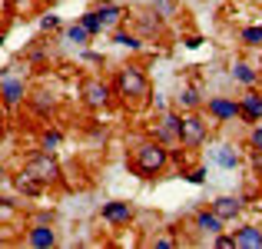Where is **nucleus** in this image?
Returning <instances> with one entry per match:
<instances>
[{"mask_svg": "<svg viewBox=\"0 0 262 249\" xmlns=\"http://www.w3.org/2000/svg\"><path fill=\"white\" fill-rule=\"evenodd\" d=\"M140 176H160L163 170L169 166V150L163 147L160 140H149V143H140V147L133 150V160H129Z\"/></svg>", "mask_w": 262, "mask_h": 249, "instance_id": "nucleus-1", "label": "nucleus"}, {"mask_svg": "<svg viewBox=\"0 0 262 249\" xmlns=\"http://www.w3.org/2000/svg\"><path fill=\"white\" fill-rule=\"evenodd\" d=\"M113 90H116V93H120L126 103H143V100L149 96V80H146V73H143L140 67H123V70L116 73Z\"/></svg>", "mask_w": 262, "mask_h": 249, "instance_id": "nucleus-2", "label": "nucleus"}, {"mask_svg": "<svg viewBox=\"0 0 262 249\" xmlns=\"http://www.w3.org/2000/svg\"><path fill=\"white\" fill-rule=\"evenodd\" d=\"M206 140H209L206 120L196 113V110H189V113L183 116V123H179V143H183V150H196V147H203Z\"/></svg>", "mask_w": 262, "mask_h": 249, "instance_id": "nucleus-3", "label": "nucleus"}, {"mask_svg": "<svg viewBox=\"0 0 262 249\" xmlns=\"http://www.w3.org/2000/svg\"><path fill=\"white\" fill-rule=\"evenodd\" d=\"M206 110H209V116L216 123H236V120H243V110H239V103L232 100V96H209V100H206Z\"/></svg>", "mask_w": 262, "mask_h": 249, "instance_id": "nucleus-4", "label": "nucleus"}, {"mask_svg": "<svg viewBox=\"0 0 262 249\" xmlns=\"http://www.w3.org/2000/svg\"><path fill=\"white\" fill-rule=\"evenodd\" d=\"M27 173H30L33 179H40V183H57V179H60V166L53 163V156L47 153V150L37 153L30 163H27Z\"/></svg>", "mask_w": 262, "mask_h": 249, "instance_id": "nucleus-5", "label": "nucleus"}, {"mask_svg": "<svg viewBox=\"0 0 262 249\" xmlns=\"http://www.w3.org/2000/svg\"><path fill=\"white\" fill-rule=\"evenodd\" d=\"M110 96H113V87H110V83H103L100 77H90L83 83V100H86V107L103 110V107H110Z\"/></svg>", "mask_w": 262, "mask_h": 249, "instance_id": "nucleus-6", "label": "nucleus"}, {"mask_svg": "<svg viewBox=\"0 0 262 249\" xmlns=\"http://www.w3.org/2000/svg\"><path fill=\"white\" fill-rule=\"evenodd\" d=\"M179 123H183V116H176V113H163V120H156L153 140H160L163 147H173V143H179Z\"/></svg>", "mask_w": 262, "mask_h": 249, "instance_id": "nucleus-7", "label": "nucleus"}, {"mask_svg": "<svg viewBox=\"0 0 262 249\" xmlns=\"http://www.w3.org/2000/svg\"><path fill=\"white\" fill-rule=\"evenodd\" d=\"M0 100H4L7 107H20V103L27 100V83L17 80V77H4L0 80Z\"/></svg>", "mask_w": 262, "mask_h": 249, "instance_id": "nucleus-8", "label": "nucleus"}, {"mask_svg": "<svg viewBox=\"0 0 262 249\" xmlns=\"http://www.w3.org/2000/svg\"><path fill=\"white\" fill-rule=\"evenodd\" d=\"M57 243V233L50 230V223H33L30 230H27V246L33 249H50Z\"/></svg>", "mask_w": 262, "mask_h": 249, "instance_id": "nucleus-9", "label": "nucleus"}, {"mask_svg": "<svg viewBox=\"0 0 262 249\" xmlns=\"http://www.w3.org/2000/svg\"><path fill=\"white\" fill-rule=\"evenodd\" d=\"M239 110H243V120L249 123H259L262 120V93H256V90H249V93L239 96Z\"/></svg>", "mask_w": 262, "mask_h": 249, "instance_id": "nucleus-10", "label": "nucleus"}, {"mask_svg": "<svg viewBox=\"0 0 262 249\" xmlns=\"http://www.w3.org/2000/svg\"><path fill=\"white\" fill-rule=\"evenodd\" d=\"M100 216L106 219V223H113V226H123V223H129L133 219V206L129 203H103V210H100Z\"/></svg>", "mask_w": 262, "mask_h": 249, "instance_id": "nucleus-11", "label": "nucleus"}, {"mask_svg": "<svg viewBox=\"0 0 262 249\" xmlns=\"http://www.w3.org/2000/svg\"><path fill=\"white\" fill-rule=\"evenodd\" d=\"M196 226H199L203 233H209V236H219V233L226 230V219L219 216L216 210H199V213H196Z\"/></svg>", "mask_w": 262, "mask_h": 249, "instance_id": "nucleus-12", "label": "nucleus"}, {"mask_svg": "<svg viewBox=\"0 0 262 249\" xmlns=\"http://www.w3.org/2000/svg\"><path fill=\"white\" fill-rule=\"evenodd\" d=\"M236 246L262 249V230H259V226H243V230H236Z\"/></svg>", "mask_w": 262, "mask_h": 249, "instance_id": "nucleus-13", "label": "nucleus"}, {"mask_svg": "<svg viewBox=\"0 0 262 249\" xmlns=\"http://www.w3.org/2000/svg\"><path fill=\"white\" fill-rule=\"evenodd\" d=\"M232 80L243 83V87H256V83H259V70H252L249 64L236 60V64H232Z\"/></svg>", "mask_w": 262, "mask_h": 249, "instance_id": "nucleus-14", "label": "nucleus"}, {"mask_svg": "<svg viewBox=\"0 0 262 249\" xmlns=\"http://www.w3.org/2000/svg\"><path fill=\"white\" fill-rule=\"evenodd\" d=\"M212 210H216L223 219H236L239 213H243V203H239V199H232V196H219L216 203H212Z\"/></svg>", "mask_w": 262, "mask_h": 249, "instance_id": "nucleus-15", "label": "nucleus"}, {"mask_svg": "<svg viewBox=\"0 0 262 249\" xmlns=\"http://www.w3.org/2000/svg\"><path fill=\"white\" fill-rule=\"evenodd\" d=\"M239 40H243V47H262V24L243 27V30H239Z\"/></svg>", "mask_w": 262, "mask_h": 249, "instance_id": "nucleus-16", "label": "nucleus"}, {"mask_svg": "<svg viewBox=\"0 0 262 249\" xmlns=\"http://www.w3.org/2000/svg\"><path fill=\"white\" fill-rule=\"evenodd\" d=\"M153 13L163 20H173V17H179V4L176 0H153Z\"/></svg>", "mask_w": 262, "mask_h": 249, "instance_id": "nucleus-17", "label": "nucleus"}, {"mask_svg": "<svg viewBox=\"0 0 262 249\" xmlns=\"http://www.w3.org/2000/svg\"><path fill=\"white\" fill-rule=\"evenodd\" d=\"M216 163L226 166V170H236V166H239V153L232 147H219L216 150Z\"/></svg>", "mask_w": 262, "mask_h": 249, "instance_id": "nucleus-18", "label": "nucleus"}, {"mask_svg": "<svg viewBox=\"0 0 262 249\" xmlns=\"http://www.w3.org/2000/svg\"><path fill=\"white\" fill-rule=\"evenodd\" d=\"M113 44H116V47H126V50H140V47H143V40L136 37V33L116 30V33H113Z\"/></svg>", "mask_w": 262, "mask_h": 249, "instance_id": "nucleus-19", "label": "nucleus"}, {"mask_svg": "<svg viewBox=\"0 0 262 249\" xmlns=\"http://www.w3.org/2000/svg\"><path fill=\"white\" fill-rule=\"evenodd\" d=\"M80 24L86 27V33H90V37H96V33H100L103 27H106V24H103V17H100V13H96V10L83 13V17H80Z\"/></svg>", "mask_w": 262, "mask_h": 249, "instance_id": "nucleus-20", "label": "nucleus"}, {"mask_svg": "<svg viewBox=\"0 0 262 249\" xmlns=\"http://www.w3.org/2000/svg\"><path fill=\"white\" fill-rule=\"evenodd\" d=\"M67 40H70V44H77V47H86V40H90L86 27H83V24H73V27H67Z\"/></svg>", "mask_w": 262, "mask_h": 249, "instance_id": "nucleus-21", "label": "nucleus"}, {"mask_svg": "<svg viewBox=\"0 0 262 249\" xmlns=\"http://www.w3.org/2000/svg\"><path fill=\"white\" fill-rule=\"evenodd\" d=\"M96 13L103 17V24H116V20L123 17V7H120V4H103Z\"/></svg>", "mask_w": 262, "mask_h": 249, "instance_id": "nucleus-22", "label": "nucleus"}, {"mask_svg": "<svg viewBox=\"0 0 262 249\" xmlns=\"http://www.w3.org/2000/svg\"><path fill=\"white\" fill-rule=\"evenodd\" d=\"M179 107H186V110H199V90H196V87H186L183 93H179Z\"/></svg>", "mask_w": 262, "mask_h": 249, "instance_id": "nucleus-23", "label": "nucleus"}, {"mask_svg": "<svg viewBox=\"0 0 262 249\" xmlns=\"http://www.w3.org/2000/svg\"><path fill=\"white\" fill-rule=\"evenodd\" d=\"M60 140H63L60 130H47V133H43V150H47V153H53V150L60 147Z\"/></svg>", "mask_w": 262, "mask_h": 249, "instance_id": "nucleus-24", "label": "nucleus"}, {"mask_svg": "<svg viewBox=\"0 0 262 249\" xmlns=\"http://www.w3.org/2000/svg\"><path fill=\"white\" fill-rule=\"evenodd\" d=\"M249 147L256 150V153H262V120L252 123V130H249Z\"/></svg>", "mask_w": 262, "mask_h": 249, "instance_id": "nucleus-25", "label": "nucleus"}, {"mask_svg": "<svg viewBox=\"0 0 262 249\" xmlns=\"http://www.w3.org/2000/svg\"><path fill=\"white\" fill-rule=\"evenodd\" d=\"M156 17H140V33H146V37H156Z\"/></svg>", "mask_w": 262, "mask_h": 249, "instance_id": "nucleus-26", "label": "nucleus"}, {"mask_svg": "<svg viewBox=\"0 0 262 249\" xmlns=\"http://www.w3.org/2000/svg\"><path fill=\"white\" fill-rule=\"evenodd\" d=\"M186 179H189V183H196V186H203L206 183V170H203V166H196V170L186 173Z\"/></svg>", "mask_w": 262, "mask_h": 249, "instance_id": "nucleus-27", "label": "nucleus"}, {"mask_svg": "<svg viewBox=\"0 0 262 249\" xmlns=\"http://www.w3.org/2000/svg\"><path fill=\"white\" fill-rule=\"evenodd\" d=\"M216 246H219V249H236V233H232V236L219 233V236H216Z\"/></svg>", "mask_w": 262, "mask_h": 249, "instance_id": "nucleus-28", "label": "nucleus"}, {"mask_svg": "<svg viewBox=\"0 0 262 249\" xmlns=\"http://www.w3.org/2000/svg\"><path fill=\"white\" fill-rule=\"evenodd\" d=\"M57 27H60V17H57V13H47V17L40 20V30H57Z\"/></svg>", "mask_w": 262, "mask_h": 249, "instance_id": "nucleus-29", "label": "nucleus"}, {"mask_svg": "<svg viewBox=\"0 0 262 249\" xmlns=\"http://www.w3.org/2000/svg\"><path fill=\"white\" fill-rule=\"evenodd\" d=\"M10 7H13V10H24V13H30L33 7H37V0H10Z\"/></svg>", "mask_w": 262, "mask_h": 249, "instance_id": "nucleus-30", "label": "nucleus"}, {"mask_svg": "<svg viewBox=\"0 0 262 249\" xmlns=\"http://www.w3.org/2000/svg\"><path fill=\"white\" fill-rule=\"evenodd\" d=\"M7 219H13V206L0 199V223H7Z\"/></svg>", "mask_w": 262, "mask_h": 249, "instance_id": "nucleus-31", "label": "nucleus"}, {"mask_svg": "<svg viewBox=\"0 0 262 249\" xmlns=\"http://www.w3.org/2000/svg\"><path fill=\"white\" fill-rule=\"evenodd\" d=\"M156 246H176V239L173 236H160V239H156Z\"/></svg>", "mask_w": 262, "mask_h": 249, "instance_id": "nucleus-32", "label": "nucleus"}, {"mask_svg": "<svg viewBox=\"0 0 262 249\" xmlns=\"http://www.w3.org/2000/svg\"><path fill=\"white\" fill-rule=\"evenodd\" d=\"M7 10H13V7H10V0H0V17H4Z\"/></svg>", "mask_w": 262, "mask_h": 249, "instance_id": "nucleus-33", "label": "nucleus"}, {"mask_svg": "<svg viewBox=\"0 0 262 249\" xmlns=\"http://www.w3.org/2000/svg\"><path fill=\"white\" fill-rule=\"evenodd\" d=\"M4 179H7V170H4V166H0V183H4Z\"/></svg>", "mask_w": 262, "mask_h": 249, "instance_id": "nucleus-34", "label": "nucleus"}]
</instances>
